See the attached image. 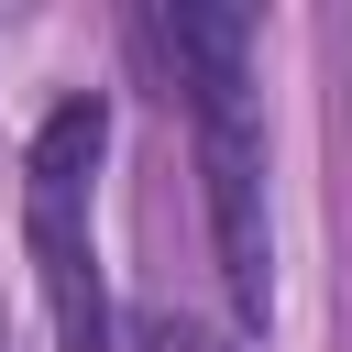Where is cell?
I'll list each match as a JSON object with an SVG mask.
<instances>
[{
  "mask_svg": "<svg viewBox=\"0 0 352 352\" xmlns=\"http://www.w3.org/2000/svg\"><path fill=\"white\" fill-rule=\"evenodd\" d=\"M154 352H220V341H198V330H176V319H165V330H154Z\"/></svg>",
  "mask_w": 352,
  "mask_h": 352,
  "instance_id": "3957f363",
  "label": "cell"
},
{
  "mask_svg": "<svg viewBox=\"0 0 352 352\" xmlns=\"http://www.w3.org/2000/svg\"><path fill=\"white\" fill-rule=\"evenodd\" d=\"M154 44L198 110V176H209V242L242 330L275 319V220H264V121H253V22L220 0L154 11Z\"/></svg>",
  "mask_w": 352,
  "mask_h": 352,
  "instance_id": "6da1fadb",
  "label": "cell"
},
{
  "mask_svg": "<svg viewBox=\"0 0 352 352\" xmlns=\"http://www.w3.org/2000/svg\"><path fill=\"white\" fill-rule=\"evenodd\" d=\"M99 154L110 99H55L22 154V242L44 275V319L66 352H110V275H99Z\"/></svg>",
  "mask_w": 352,
  "mask_h": 352,
  "instance_id": "7a4b0ae2",
  "label": "cell"
}]
</instances>
